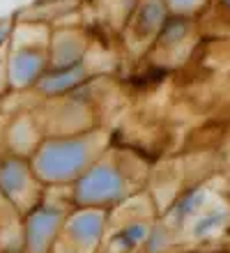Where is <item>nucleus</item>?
<instances>
[{
    "mask_svg": "<svg viewBox=\"0 0 230 253\" xmlns=\"http://www.w3.org/2000/svg\"><path fill=\"white\" fill-rule=\"evenodd\" d=\"M14 67H16V79L23 83V81H28L33 74L40 72L42 58L40 55H33V53H21L19 58H16V62H14Z\"/></svg>",
    "mask_w": 230,
    "mask_h": 253,
    "instance_id": "nucleus-1",
    "label": "nucleus"
},
{
    "mask_svg": "<svg viewBox=\"0 0 230 253\" xmlns=\"http://www.w3.org/2000/svg\"><path fill=\"white\" fill-rule=\"evenodd\" d=\"M79 69H65L62 74H58V76H51V79H46L44 83V90H62V87L72 85V83H76L79 81Z\"/></svg>",
    "mask_w": 230,
    "mask_h": 253,
    "instance_id": "nucleus-2",
    "label": "nucleus"
},
{
    "mask_svg": "<svg viewBox=\"0 0 230 253\" xmlns=\"http://www.w3.org/2000/svg\"><path fill=\"white\" fill-rule=\"evenodd\" d=\"M2 40H5V28H0V44H2Z\"/></svg>",
    "mask_w": 230,
    "mask_h": 253,
    "instance_id": "nucleus-4",
    "label": "nucleus"
},
{
    "mask_svg": "<svg viewBox=\"0 0 230 253\" xmlns=\"http://www.w3.org/2000/svg\"><path fill=\"white\" fill-rule=\"evenodd\" d=\"M173 5L178 7V9H191V7L200 5V0H173Z\"/></svg>",
    "mask_w": 230,
    "mask_h": 253,
    "instance_id": "nucleus-3",
    "label": "nucleus"
},
{
    "mask_svg": "<svg viewBox=\"0 0 230 253\" xmlns=\"http://www.w3.org/2000/svg\"><path fill=\"white\" fill-rule=\"evenodd\" d=\"M224 2H226V7H230V0H224Z\"/></svg>",
    "mask_w": 230,
    "mask_h": 253,
    "instance_id": "nucleus-5",
    "label": "nucleus"
}]
</instances>
